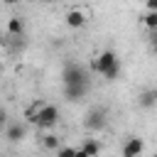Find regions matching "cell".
I'll use <instances>...</instances> for the list:
<instances>
[{"mask_svg": "<svg viewBox=\"0 0 157 157\" xmlns=\"http://www.w3.org/2000/svg\"><path fill=\"white\" fill-rule=\"evenodd\" d=\"M105 108H91L88 113H86V120H83V125H86V130H91V132H101L103 128H105Z\"/></svg>", "mask_w": 157, "mask_h": 157, "instance_id": "obj_4", "label": "cell"}, {"mask_svg": "<svg viewBox=\"0 0 157 157\" xmlns=\"http://www.w3.org/2000/svg\"><path fill=\"white\" fill-rule=\"evenodd\" d=\"M152 91H155V98H157V88H152Z\"/></svg>", "mask_w": 157, "mask_h": 157, "instance_id": "obj_19", "label": "cell"}, {"mask_svg": "<svg viewBox=\"0 0 157 157\" xmlns=\"http://www.w3.org/2000/svg\"><path fill=\"white\" fill-rule=\"evenodd\" d=\"M76 157H88V155H86V152H83V150L78 147V150H76Z\"/></svg>", "mask_w": 157, "mask_h": 157, "instance_id": "obj_17", "label": "cell"}, {"mask_svg": "<svg viewBox=\"0 0 157 157\" xmlns=\"http://www.w3.org/2000/svg\"><path fill=\"white\" fill-rule=\"evenodd\" d=\"M157 44V32H150V47Z\"/></svg>", "mask_w": 157, "mask_h": 157, "instance_id": "obj_16", "label": "cell"}, {"mask_svg": "<svg viewBox=\"0 0 157 157\" xmlns=\"http://www.w3.org/2000/svg\"><path fill=\"white\" fill-rule=\"evenodd\" d=\"M56 157H76V147H69V145H61L56 150Z\"/></svg>", "mask_w": 157, "mask_h": 157, "instance_id": "obj_14", "label": "cell"}, {"mask_svg": "<svg viewBox=\"0 0 157 157\" xmlns=\"http://www.w3.org/2000/svg\"><path fill=\"white\" fill-rule=\"evenodd\" d=\"M140 22H142L150 32H157V12H147V10H145V12L140 15Z\"/></svg>", "mask_w": 157, "mask_h": 157, "instance_id": "obj_12", "label": "cell"}, {"mask_svg": "<svg viewBox=\"0 0 157 157\" xmlns=\"http://www.w3.org/2000/svg\"><path fill=\"white\" fill-rule=\"evenodd\" d=\"M81 150H83V152H86L88 157H98L103 147H101V142H98L96 137H88V140H83V145H81Z\"/></svg>", "mask_w": 157, "mask_h": 157, "instance_id": "obj_10", "label": "cell"}, {"mask_svg": "<svg viewBox=\"0 0 157 157\" xmlns=\"http://www.w3.org/2000/svg\"><path fill=\"white\" fill-rule=\"evenodd\" d=\"M64 22H66V27H71V29H81L88 20H86V12H83V10L74 7V10H69V12L64 15Z\"/></svg>", "mask_w": 157, "mask_h": 157, "instance_id": "obj_6", "label": "cell"}, {"mask_svg": "<svg viewBox=\"0 0 157 157\" xmlns=\"http://www.w3.org/2000/svg\"><path fill=\"white\" fill-rule=\"evenodd\" d=\"M32 123H34L37 128H44V130L54 128V125L59 123V108H56L54 103H44V105L39 108V113L32 118Z\"/></svg>", "mask_w": 157, "mask_h": 157, "instance_id": "obj_3", "label": "cell"}, {"mask_svg": "<svg viewBox=\"0 0 157 157\" xmlns=\"http://www.w3.org/2000/svg\"><path fill=\"white\" fill-rule=\"evenodd\" d=\"M142 150H145L142 137L130 135V137L125 140V145H123V157H140V155H142Z\"/></svg>", "mask_w": 157, "mask_h": 157, "instance_id": "obj_5", "label": "cell"}, {"mask_svg": "<svg viewBox=\"0 0 157 157\" xmlns=\"http://www.w3.org/2000/svg\"><path fill=\"white\" fill-rule=\"evenodd\" d=\"M150 49H152V54H155V56H157V44H152V47H150Z\"/></svg>", "mask_w": 157, "mask_h": 157, "instance_id": "obj_18", "label": "cell"}, {"mask_svg": "<svg viewBox=\"0 0 157 157\" xmlns=\"http://www.w3.org/2000/svg\"><path fill=\"white\" fill-rule=\"evenodd\" d=\"M42 145H44V150H59L61 147V140H59V135H54V132H47V135H42Z\"/></svg>", "mask_w": 157, "mask_h": 157, "instance_id": "obj_11", "label": "cell"}, {"mask_svg": "<svg viewBox=\"0 0 157 157\" xmlns=\"http://www.w3.org/2000/svg\"><path fill=\"white\" fill-rule=\"evenodd\" d=\"M25 135H27V128L20 125V123H10V125L5 128V137H7L10 142H20V140H25Z\"/></svg>", "mask_w": 157, "mask_h": 157, "instance_id": "obj_8", "label": "cell"}, {"mask_svg": "<svg viewBox=\"0 0 157 157\" xmlns=\"http://www.w3.org/2000/svg\"><path fill=\"white\" fill-rule=\"evenodd\" d=\"M91 91V83H76V86H64V96L69 98V101H81V98H86V93Z\"/></svg>", "mask_w": 157, "mask_h": 157, "instance_id": "obj_7", "label": "cell"}, {"mask_svg": "<svg viewBox=\"0 0 157 157\" xmlns=\"http://www.w3.org/2000/svg\"><path fill=\"white\" fill-rule=\"evenodd\" d=\"M152 157H157V152H155V155H152Z\"/></svg>", "mask_w": 157, "mask_h": 157, "instance_id": "obj_20", "label": "cell"}, {"mask_svg": "<svg viewBox=\"0 0 157 157\" xmlns=\"http://www.w3.org/2000/svg\"><path fill=\"white\" fill-rule=\"evenodd\" d=\"M137 103H140V108H152V105H157L155 91H142V93H140V98H137Z\"/></svg>", "mask_w": 157, "mask_h": 157, "instance_id": "obj_13", "label": "cell"}, {"mask_svg": "<svg viewBox=\"0 0 157 157\" xmlns=\"http://www.w3.org/2000/svg\"><path fill=\"white\" fill-rule=\"evenodd\" d=\"M91 69H93L96 74H101L105 81H115V78L120 76V59H118V54H115L113 49H105V52H101V54L93 59Z\"/></svg>", "mask_w": 157, "mask_h": 157, "instance_id": "obj_1", "label": "cell"}, {"mask_svg": "<svg viewBox=\"0 0 157 157\" xmlns=\"http://www.w3.org/2000/svg\"><path fill=\"white\" fill-rule=\"evenodd\" d=\"M61 81H64V86L91 83V78H88V69L81 66V64H76V61H71V64H66V66L61 69Z\"/></svg>", "mask_w": 157, "mask_h": 157, "instance_id": "obj_2", "label": "cell"}, {"mask_svg": "<svg viewBox=\"0 0 157 157\" xmlns=\"http://www.w3.org/2000/svg\"><path fill=\"white\" fill-rule=\"evenodd\" d=\"M7 34L22 37V34H25V20H22V17H10V20H7Z\"/></svg>", "mask_w": 157, "mask_h": 157, "instance_id": "obj_9", "label": "cell"}, {"mask_svg": "<svg viewBox=\"0 0 157 157\" xmlns=\"http://www.w3.org/2000/svg\"><path fill=\"white\" fill-rule=\"evenodd\" d=\"M145 10L147 12H157V0H147L145 2Z\"/></svg>", "mask_w": 157, "mask_h": 157, "instance_id": "obj_15", "label": "cell"}]
</instances>
